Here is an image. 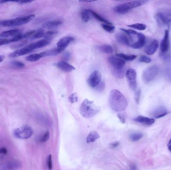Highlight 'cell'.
<instances>
[{
  "mask_svg": "<svg viewBox=\"0 0 171 170\" xmlns=\"http://www.w3.org/2000/svg\"><path fill=\"white\" fill-rule=\"evenodd\" d=\"M109 104L113 110L121 112L127 107L128 101L126 97L120 91L113 89L110 94Z\"/></svg>",
  "mask_w": 171,
  "mask_h": 170,
  "instance_id": "obj_1",
  "label": "cell"
},
{
  "mask_svg": "<svg viewBox=\"0 0 171 170\" xmlns=\"http://www.w3.org/2000/svg\"><path fill=\"white\" fill-rule=\"evenodd\" d=\"M50 42H51V40H47V39H44V40H39L38 42H35L27 45L26 47H24L23 49L17 50L14 52L11 53V54H10V57L16 58V57L28 54L36 49H39L41 47H44L45 46H47L50 43Z\"/></svg>",
  "mask_w": 171,
  "mask_h": 170,
  "instance_id": "obj_2",
  "label": "cell"
},
{
  "mask_svg": "<svg viewBox=\"0 0 171 170\" xmlns=\"http://www.w3.org/2000/svg\"><path fill=\"white\" fill-rule=\"evenodd\" d=\"M100 111V107L95 105L94 102L89 100H84L81 105L80 111L82 116L86 118L93 117Z\"/></svg>",
  "mask_w": 171,
  "mask_h": 170,
  "instance_id": "obj_3",
  "label": "cell"
},
{
  "mask_svg": "<svg viewBox=\"0 0 171 170\" xmlns=\"http://www.w3.org/2000/svg\"><path fill=\"white\" fill-rule=\"evenodd\" d=\"M35 17V15H30L11 20L1 21H0V25H2L3 27H13L23 25L31 22Z\"/></svg>",
  "mask_w": 171,
  "mask_h": 170,
  "instance_id": "obj_4",
  "label": "cell"
},
{
  "mask_svg": "<svg viewBox=\"0 0 171 170\" xmlns=\"http://www.w3.org/2000/svg\"><path fill=\"white\" fill-rule=\"evenodd\" d=\"M13 135L19 139H28L34 134L33 129L29 125H24L23 126L15 129L13 132Z\"/></svg>",
  "mask_w": 171,
  "mask_h": 170,
  "instance_id": "obj_5",
  "label": "cell"
},
{
  "mask_svg": "<svg viewBox=\"0 0 171 170\" xmlns=\"http://www.w3.org/2000/svg\"><path fill=\"white\" fill-rule=\"evenodd\" d=\"M145 2L144 1H133V2H128L126 3L121 4L120 5H117L114 8V10L115 12L120 14H125L127 13L128 11L131 9H133L135 8L138 7L141 5H143Z\"/></svg>",
  "mask_w": 171,
  "mask_h": 170,
  "instance_id": "obj_6",
  "label": "cell"
},
{
  "mask_svg": "<svg viewBox=\"0 0 171 170\" xmlns=\"http://www.w3.org/2000/svg\"><path fill=\"white\" fill-rule=\"evenodd\" d=\"M159 71V67L157 65H153L146 69L143 71L142 78L145 83H148L155 80Z\"/></svg>",
  "mask_w": 171,
  "mask_h": 170,
  "instance_id": "obj_7",
  "label": "cell"
},
{
  "mask_svg": "<svg viewBox=\"0 0 171 170\" xmlns=\"http://www.w3.org/2000/svg\"><path fill=\"white\" fill-rule=\"evenodd\" d=\"M126 76L130 88L133 90H135L137 86L136 71L134 69H129L126 71Z\"/></svg>",
  "mask_w": 171,
  "mask_h": 170,
  "instance_id": "obj_8",
  "label": "cell"
},
{
  "mask_svg": "<svg viewBox=\"0 0 171 170\" xmlns=\"http://www.w3.org/2000/svg\"><path fill=\"white\" fill-rule=\"evenodd\" d=\"M102 80V74L100 71H95L90 75L88 80L89 85L92 88H95L100 84Z\"/></svg>",
  "mask_w": 171,
  "mask_h": 170,
  "instance_id": "obj_9",
  "label": "cell"
},
{
  "mask_svg": "<svg viewBox=\"0 0 171 170\" xmlns=\"http://www.w3.org/2000/svg\"><path fill=\"white\" fill-rule=\"evenodd\" d=\"M108 61L113 69H123L126 64V62L118 56H110L108 58Z\"/></svg>",
  "mask_w": 171,
  "mask_h": 170,
  "instance_id": "obj_10",
  "label": "cell"
},
{
  "mask_svg": "<svg viewBox=\"0 0 171 170\" xmlns=\"http://www.w3.org/2000/svg\"><path fill=\"white\" fill-rule=\"evenodd\" d=\"M22 166V163L18 160H12L4 163L1 166L2 170H17Z\"/></svg>",
  "mask_w": 171,
  "mask_h": 170,
  "instance_id": "obj_11",
  "label": "cell"
},
{
  "mask_svg": "<svg viewBox=\"0 0 171 170\" xmlns=\"http://www.w3.org/2000/svg\"><path fill=\"white\" fill-rule=\"evenodd\" d=\"M170 47L169 32L168 30H165L164 38L161 42L160 50L163 53L167 52Z\"/></svg>",
  "mask_w": 171,
  "mask_h": 170,
  "instance_id": "obj_12",
  "label": "cell"
},
{
  "mask_svg": "<svg viewBox=\"0 0 171 170\" xmlns=\"http://www.w3.org/2000/svg\"><path fill=\"white\" fill-rule=\"evenodd\" d=\"M170 15L168 14H163L160 13L157 14L155 15V20L156 21L157 24L160 26L162 25H167L170 19Z\"/></svg>",
  "mask_w": 171,
  "mask_h": 170,
  "instance_id": "obj_13",
  "label": "cell"
},
{
  "mask_svg": "<svg viewBox=\"0 0 171 170\" xmlns=\"http://www.w3.org/2000/svg\"><path fill=\"white\" fill-rule=\"evenodd\" d=\"M116 38L117 41L120 44L130 47L131 44L130 38L129 36L124 32L117 34L116 35Z\"/></svg>",
  "mask_w": 171,
  "mask_h": 170,
  "instance_id": "obj_14",
  "label": "cell"
},
{
  "mask_svg": "<svg viewBox=\"0 0 171 170\" xmlns=\"http://www.w3.org/2000/svg\"><path fill=\"white\" fill-rule=\"evenodd\" d=\"M146 43V38L144 34L139 33L138 40L130 45V47L134 49H139L144 47Z\"/></svg>",
  "mask_w": 171,
  "mask_h": 170,
  "instance_id": "obj_15",
  "label": "cell"
},
{
  "mask_svg": "<svg viewBox=\"0 0 171 170\" xmlns=\"http://www.w3.org/2000/svg\"><path fill=\"white\" fill-rule=\"evenodd\" d=\"M159 42L156 40H153L145 49V51L148 55H153L158 49Z\"/></svg>",
  "mask_w": 171,
  "mask_h": 170,
  "instance_id": "obj_16",
  "label": "cell"
},
{
  "mask_svg": "<svg viewBox=\"0 0 171 170\" xmlns=\"http://www.w3.org/2000/svg\"><path fill=\"white\" fill-rule=\"evenodd\" d=\"M55 65L59 69H60L61 70L65 72H71L75 69V67L65 61H61L57 62L55 63Z\"/></svg>",
  "mask_w": 171,
  "mask_h": 170,
  "instance_id": "obj_17",
  "label": "cell"
},
{
  "mask_svg": "<svg viewBox=\"0 0 171 170\" xmlns=\"http://www.w3.org/2000/svg\"><path fill=\"white\" fill-rule=\"evenodd\" d=\"M74 40V38L71 36H65L60 40L57 43V47L59 49H65L66 47H67L71 42Z\"/></svg>",
  "mask_w": 171,
  "mask_h": 170,
  "instance_id": "obj_18",
  "label": "cell"
},
{
  "mask_svg": "<svg viewBox=\"0 0 171 170\" xmlns=\"http://www.w3.org/2000/svg\"><path fill=\"white\" fill-rule=\"evenodd\" d=\"M135 121L138 123H141L143 125L150 126L152 125L153 124L155 123V120L153 118L147 117L145 116H139L134 119Z\"/></svg>",
  "mask_w": 171,
  "mask_h": 170,
  "instance_id": "obj_19",
  "label": "cell"
},
{
  "mask_svg": "<svg viewBox=\"0 0 171 170\" xmlns=\"http://www.w3.org/2000/svg\"><path fill=\"white\" fill-rule=\"evenodd\" d=\"M168 114V111L165 107H159L152 112V115L156 119L163 117Z\"/></svg>",
  "mask_w": 171,
  "mask_h": 170,
  "instance_id": "obj_20",
  "label": "cell"
},
{
  "mask_svg": "<svg viewBox=\"0 0 171 170\" xmlns=\"http://www.w3.org/2000/svg\"><path fill=\"white\" fill-rule=\"evenodd\" d=\"M20 33H21L19 29H11V30H9V31H4V32L0 33V37L1 38H6V37H9L10 36L14 37Z\"/></svg>",
  "mask_w": 171,
  "mask_h": 170,
  "instance_id": "obj_21",
  "label": "cell"
},
{
  "mask_svg": "<svg viewBox=\"0 0 171 170\" xmlns=\"http://www.w3.org/2000/svg\"><path fill=\"white\" fill-rule=\"evenodd\" d=\"M62 24V22L60 21H50L43 25V27L48 29H52L55 27H58L59 25H60Z\"/></svg>",
  "mask_w": 171,
  "mask_h": 170,
  "instance_id": "obj_22",
  "label": "cell"
},
{
  "mask_svg": "<svg viewBox=\"0 0 171 170\" xmlns=\"http://www.w3.org/2000/svg\"><path fill=\"white\" fill-rule=\"evenodd\" d=\"M63 51H64V49H59L58 47H57L56 49H51L50 51L42 52L41 53L42 54V58H43V57H45V56H56V55H57V54L60 53Z\"/></svg>",
  "mask_w": 171,
  "mask_h": 170,
  "instance_id": "obj_23",
  "label": "cell"
},
{
  "mask_svg": "<svg viewBox=\"0 0 171 170\" xmlns=\"http://www.w3.org/2000/svg\"><path fill=\"white\" fill-rule=\"evenodd\" d=\"M99 138H100V135H99L98 133H97L96 131H91L86 138L87 143H93L95 141H96L97 140L99 139Z\"/></svg>",
  "mask_w": 171,
  "mask_h": 170,
  "instance_id": "obj_24",
  "label": "cell"
},
{
  "mask_svg": "<svg viewBox=\"0 0 171 170\" xmlns=\"http://www.w3.org/2000/svg\"><path fill=\"white\" fill-rule=\"evenodd\" d=\"M117 56L122 58L123 60H124L125 62L126 61H132L133 60L136 59L137 56L134 54H124V53H117L116 54Z\"/></svg>",
  "mask_w": 171,
  "mask_h": 170,
  "instance_id": "obj_25",
  "label": "cell"
},
{
  "mask_svg": "<svg viewBox=\"0 0 171 170\" xmlns=\"http://www.w3.org/2000/svg\"><path fill=\"white\" fill-rule=\"evenodd\" d=\"M112 73H113V75L116 77L118 78H123L125 76V74H126V72L125 73L124 68L121 69H117L112 68Z\"/></svg>",
  "mask_w": 171,
  "mask_h": 170,
  "instance_id": "obj_26",
  "label": "cell"
},
{
  "mask_svg": "<svg viewBox=\"0 0 171 170\" xmlns=\"http://www.w3.org/2000/svg\"><path fill=\"white\" fill-rule=\"evenodd\" d=\"M98 49L101 51L107 54L112 53L114 51L113 47L109 45H100Z\"/></svg>",
  "mask_w": 171,
  "mask_h": 170,
  "instance_id": "obj_27",
  "label": "cell"
},
{
  "mask_svg": "<svg viewBox=\"0 0 171 170\" xmlns=\"http://www.w3.org/2000/svg\"><path fill=\"white\" fill-rule=\"evenodd\" d=\"M91 13L90 12V10H84L82 12L81 14V19L83 22H87L89 21L91 18Z\"/></svg>",
  "mask_w": 171,
  "mask_h": 170,
  "instance_id": "obj_28",
  "label": "cell"
},
{
  "mask_svg": "<svg viewBox=\"0 0 171 170\" xmlns=\"http://www.w3.org/2000/svg\"><path fill=\"white\" fill-rule=\"evenodd\" d=\"M90 13H91V14L93 17H94L96 20H98L99 21H100V22H102V23H105V24H109V25H112L111 23L110 22H109L107 20H106V19H105L103 18V17L100 16V15H98V14H97L96 13H95V12H94V11H92V10H90Z\"/></svg>",
  "mask_w": 171,
  "mask_h": 170,
  "instance_id": "obj_29",
  "label": "cell"
},
{
  "mask_svg": "<svg viewBox=\"0 0 171 170\" xmlns=\"http://www.w3.org/2000/svg\"><path fill=\"white\" fill-rule=\"evenodd\" d=\"M41 58H42V54L40 53L31 54L27 57H26V60L29 62H35L38 61Z\"/></svg>",
  "mask_w": 171,
  "mask_h": 170,
  "instance_id": "obj_30",
  "label": "cell"
},
{
  "mask_svg": "<svg viewBox=\"0 0 171 170\" xmlns=\"http://www.w3.org/2000/svg\"><path fill=\"white\" fill-rule=\"evenodd\" d=\"M143 135L140 132H134L131 133L130 135V139L133 142H136L139 141L143 137Z\"/></svg>",
  "mask_w": 171,
  "mask_h": 170,
  "instance_id": "obj_31",
  "label": "cell"
},
{
  "mask_svg": "<svg viewBox=\"0 0 171 170\" xmlns=\"http://www.w3.org/2000/svg\"><path fill=\"white\" fill-rule=\"evenodd\" d=\"M128 26L129 27L133 28L134 29H138L139 31H144L147 28V25L145 24H142V23L132 24L131 25H128Z\"/></svg>",
  "mask_w": 171,
  "mask_h": 170,
  "instance_id": "obj_32",
  "label": "cell"
},
{
  "mask_svg": "<svg viewBox=\"0 0 171 170\" xmlns=\"http://www.w3.org/2000/svg\"><path fill=\"white\" fill-rule=\"evenodd\" d=\"M11 64L12 67L15 68V69H23L25 66V64L23 62H22L20 61H18V60H15V61L11 62Z\"/></svg>",
  "mask_w": 171,
  "mask_h": 170,
  "instance_id": "obj_33",
  "label": "cell"
},
{
  "mask_svg": "<svg viewBox=\"0 0 171 170\" xmlns=\"http://www.w3.org/2000/svg\"><path fill=\"white\" fill-rule=\"evenodd\" d=\"M57 32L55 31H48L45 33L43 38H45V39L51 40V39L53 38L54 36H55L57 34Z\"/></svg>",
  "mask_w": 171,
  "mask_h": 170,
  "instance_id": "obj_34",
  "label": "cell"
},
{
  "mask_svg": "<svg viewBox=\"0 0 171 170\" xmlns=\"http://www.w3.org/2000/svg\"><path fill=\"white\" fill-rule=\"evenodd\" d=\"M102 27L103 29L107 31V32L110 33H112L114 32L115 30V27L114 25L109 24H103Z\"/></svg>",
  "mask_w": 171,
  "mask_h": 170,
  "instance_id": "obj_35",
  "label": "cell"
},
{
  "mask_svg": "<svg viewBox=\"0 0 171 170\" xmlns=\"http://www.w3.org/2000/svg\"><path fill=\"white\" fill-rule=\"evenodd\" d=\"M50 138V133L49 131H47L45 132L43 135L41 136L40 138H39V141L41 143H44L46 142Z\"/></svg>",
  "mask_w": 171,
  "mask_h": 170,
  "instance_id": "obj_36",
  "label": "cell"
},
{
  "mask_svg": "<svg viewBox=\"0 0 171 170\" xmlns=\"http://www.w3.org/2000/svg\"><path fill=\"white\" fill-rule=\"evenodd\" d=\"M45 33V32L42 29H37L36 30L35 36H34V38H43Z\"/></svg>",
  "mask_w": 171,
  "mask_h": 170,
  "instance_id": "obj_37",
  "label": "cell"
},
{
  "mask_svg": "<svg viewBox=\"0 0 171 170\" xmlns=\"http://www.w3.org/2000/svg\"><path fill=\"white\" fill-rule=\"evenodd\" d=\"M78 97L76 93H74L73 94H71L69 97V100L71 103H76L78 101Z\"/></svg>",
  "mask_w": 171,
  "mask_h": 170,
  "instance_id": "obj_38",
  "label": "cell"
},
{
  "mask_svg": "<svg viewBox=\"0 0 171 170\" xmlns=\"http://www.w3.org/2000/svg\"><path fill=\"white\" fill-rule=\"evenodd\" d=\"M139 61L141 62H145V63H150L152 62V59L150 58L148 56H140L139 58Z\"/></svg>",
  "mask_w": 171,
  "mask_h": 170,
  "instance_id": "obj_39",
  "label": "cell"
},
{
  "mask_svg": "<svg viewBox=\"0 0 171 170\" xmlns=\"http://www.w3.org/2000/svg\"><path fill=\"white\" fill-rule=\"evenodd\" d=\"M12 42L11 39H5V38H0V46L6 45L7 44Z\"/></svg>",
  "mask_w": 171,
  "mask_h": 170,
  "instance_id": "obj_40",
  "label": "cell"
},
{
  "mask_svg": "<svg viewBox=\"0 0 171 170\" xmlns=\"http://www.w3.org/2000/svg\"><path fill=\"white\" fill-rule=\"evenodd\" d=\"M47 166L49 170H52L53 169V164H52V156L50 155L47 159Z\"/></svg>",
  "mask_w": 171,
  "mask_h": 170,
  "instance_id": "obj_41",
  "label": "cell"
},
{
  "mask_svg": "<svg viewBox=\"0 0 171 170\" xmlns=\"http://www.w3.org/2000/svg\"><path fill=\"white\" fill-rule=\"evenodd\" d=\"M141 91L140 90H138L136 91L135 94V101L137 104H138L140 101V98Z\"/></svg>",
  "mask_w": 171,
  "mask_h": 170,
  "instance_id": "obj_42",
  "label": "cell"
},
{
  "mask_svg": "<svg viewBox=\"0 0 171 170\" xmlns=\"http://www.w3.org/2000/svg\"><path fill=\"white\" fill-rule=\"evenodd\" d=\"M33 1H28V0H22V1H16V3H18L19 4H29L31 3Z\"/></svg>",
  "mask_w": 171,
  "mask_h": 170,
  "instance_id": "obj_43",
  "label": "cell"
},
{
  "mask_svg": "<svg viewBox=\"0 0 171 170\" xmlns=\"http://www.w3.org/2000/svg\"><path fill=\"white\" fill-rule=\"evenodd\" d=\"M8 150L5 147H2L0 148V154H7Z\"/></svg>",
  "mask_w": 171,
  "mask_h": 170,
  "instance_id": "obj_44",
  "label": "cell"
},
{
  "mask_svg": "<svg viewBox=\"0 0 171 170\" xmlns=\"http://www.w3.org/2000/svg\"><path fill=\"white\" fill-rule=\"evenodd\" d=\"M118 116L119 118L120 119V121L122 123H125V117H124V116H123V115H122V114H119L118 115Z\"/></svg>",
  "mask_w": 171,
  "mask_h": 170,
  "instance_id": "obj_45",
  "label": "cell"
},
{
  "mask_svg": "<svg viewBox=\"0 0 171 170\" xmlns=\"http://www.w3.org/2000/svg\"><path fill=\"white\" fill-rule=\"evenodd\" d=\"M119 145V142H115L114 143H111V147L112 148H115L117 147Z\"/></svg>",
  "mask_w": 171,
  "mask_h": 170,
  "instance_id": "obj_46",
  "label": "cell"
},
{
  "mask_svg": "<svg viewBox=\"0 0 171 170\" xmlns=\"http://www.w3.org/2000/svg\"><path fill=\"white\" fill-rule=\"evenodd\" d=\"M70 57V54L69 53H65L64 55V60H69Z\"/></svg>",
  "mask_w": 171,
  "mask_h": 170,
  "instance_id": "obj_47",
  "label": "cell"
},
{
  "mask_svg": "<svg viewBox=\"0 0 171 170\" xmlns=\"http://www.w3.org/2000/svg\"><path fill=\"white\" fill-rule=\"evenodd\" d=\"M130 169H131V170H138V169H137V167L136 165L134 164H132V165H131V166H130Z\"/></svg>",
  "mask_w": 171,
  "mask_h": 170,
  "instance_id": "obj_48",
  "label": "cell"
},
{
  "mask_svg": "<svg viewBox=\"0 0 171 170\" xmlns=\"http://www.w3.org/2000/svg\"><path fill=\"white\" fill-rule=\"evenodd\" d=\"M167 147L169 150L171 152V138L169 141L168 143Z\"/></svg>",
  "mask_w": 171,
  "mask_h": 170,
  "instance_id": "obj_49",
  "label": "cell"
},
{
  "mask_svg": "<svg viewBox=\"0 0 171 170\" xmlns=\"http://www.w3.org/2000/svg\"><path fill=\"white\" fill-rule=\"evenodd\" d=\"M167 25L169 29H171V18L170 19L169 22L168 23Z\"/></svg>",
  "mask_w": 171,
  "mask_h": 170,
  "instance_id": "obj_50",
  "label": "cell"
},
{
  "mask_svg": "<svg viewBox=\"0 0 171 170\" xmlns=\"http://www.w3.org/2000/svg\"><path fill=\"white\" fill-rule=\"evenodd\" d=\"M5 59V56L4 55H0V63L4 61Z\"/></svg>",
  "mask_w": 171,
  "mask_h": 170,
  "instance_id": "obj_51",
  "label": "cell"
},
{
  "mask_svg": "<svg viewBox=\"0 0 171 170\" xmlns=\"http://www.w3.org/2000/svg\"><path fill=\"white\" fill-rule=\"evenodd\" d=\"M80 2H81V3H92V2H94L95 1H80Z\"/></svg>",
  "mask_w": 171,
  "mask_h": 170,
  "instance_id": "obj_52",
  "label": "cell"
}]
</instances>
